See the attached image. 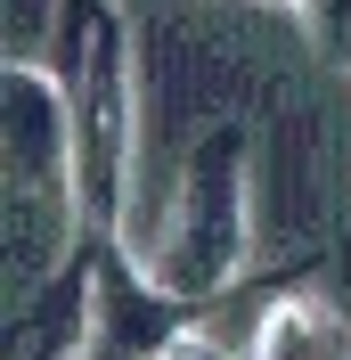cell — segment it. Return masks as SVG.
Segmentation results:
<instances>
[{"label":"cell","instance_id":"6da1fadb","mask_svg":"<svg viewBox=\"0 0 351 360\" xmlns=\"http://www.w3.org/2000/svg\"><path fill=\"white\" fill-rule=\"evenodd\" d=\"M253 246V180H245V139L237 131H204L188 148V172H180V205L172 229H164V254H155V287L180 295V303H204L245 270Z\"/></svg>","mask_w":351,"mask_h":360},{"label":"cell","instance_id":"7a4b0ae2","mask_svg":"<svg viewBox=\"0 0 351 360\" xmlns=\"http://www.w3.org/2000/svg\"><path fill=\"white\" fill-rule=\"evenodd\" d=\"M0 131H8V197H74V98L49 66L8 58V74H0Z\"/></svg>","mask_w":351,"mask_h":360},{"label":"cell","instance_id":"3957f363","mask_svg":"<svg viewBox=\"0 0 351 360\" xmlns=\"http://www.w3.org/2000/svg\"><path fill=\"white\" fill-rule=\"evenodd\" d=\"M180 328H188V303H180V295H164L147 270H131L123 254L98 262V328H90L82 360H155Z\"/></svg>","mask_w":351,"mask_h":360},{"label":"cell","instance_id":"277c9868","mask_svg":"<svg viewBox=\"0 0 351 360\" xmlns=\"http://www.w3.org/2000/svg\"><path fill=\"white\" fill-rule=\"evenodd\" d=\"M98 328V262L74 254L58 278H41V311L25 319V360H82Z\"/></svg>","mask_w":351,"mask_h":360},{"label":"cell","instance_id":"5b68a950","mask_svg":"<svg viewBox=\"0 0 351 360\" xmlns=\"http://www.w3.org/2000/svg\"><path fill=\"white\" fill-rule=\"evenodd\" d=\"M245 360H351V319L335 311L327 295H278L253 319Z\"/></svg>","mask_w":351,"mask_h":360},{"label":"cell","instance_id":"8992f818","mask_svg":"<svg viewBox=\"0 0 351 360\" xmlns=\"http://www.w3.org/2000/svg\"><path fill=\"white\" fill-rule=\"evenodd\" d=\"M49 25H58V0H8V58H33V41H41Z\"/></svg>","mask_w":351,"mask_h":360},{"label":"cell","instance_id":"52a82bcc","mask_svg":"<svg viewBox=\"0 0 351 360\" xmlns=\"http://www.w3.org/2000/svg\"><path fill=\"white\" fill-rule=\"evenodd\" d=\"M155 360H237V352H220V344L204 336V328H180V336L164 344V352H155Z\"/></svg>","mask_w":351,"mask_h":360},{"label":"cell","instance_id":"ba28073f","mask_svg":"<svg viewBox=\"0 0 351 360\" xmlns=\"http://www.w3.org/2000/svg\"><path fill=\"white\" fill-rule=\"evenodd\" d=\"M270 8H303V0H270Z\"/></svg>","mask_w":351,"mask_h":360}]
</instances>
